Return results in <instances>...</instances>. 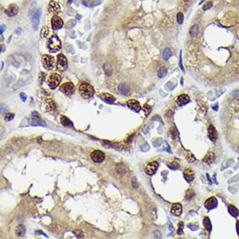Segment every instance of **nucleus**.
<instances>
[{"label":"nucleus","mask_w":239,"mask_h":239,"mask_svg":"<svg viewBox=\"0 0 239 239\" xmlns=\"http://www.w3.org/2000/svg\"><path fill=\"white\" fill-rule=\"evenodd\" d=\"M189 102H190V97L186 94H180V96L178 97L177 101H176L178 106H183L186 105Z\"/></svg>","instance_id":"obj_14"},{"label":"nucleus","mask_w":239,"mask_h":239,"mask_svg":"<svg viewBox=\"0 0 239 239\" xmlns=\"http://www.w3.org/2000/svg\"><path fill=\"white\" fill-rule=\"evenodd\" d=\"M42 63L45 68L52 70L55 66V58L51 55H44L42 56Z\"/></svg>","instance_id":"obj_4"},{"label":"nucleus","mask_w":239,"mask_h":239,"mask_svg":"<svg viewBox=\"0 0 239 239\" xmlns=\"http://www.w3.org/2000/svg\"><path fill=\"white\" fill-rule=\"evenodd\" d=\"M215 160V155L212 152H209L205 155V157L203 159V161L205 162L207 164L210 165L212 164Z\"/></svg>","instance_id":"obj_18"},{"label":"nucleus","mask_w":239,"mask_h":239,"mask_svg":"<svg viewBox=\"0 0 239 239\" xmlns=\"http://www.w3.org/2000/svg\"><path fill=\"white\" fill-rule=\"evenodd\" d=\"M63 25V21L60 16L55 15L51 18V26L52 28L55 30L61 28Z\"/></svg>","instance_id":"obj_8"},{"label":"nucleus","mask_w":239,"mask_h":239,"mask_svg":"<svg viewBox=\"0 0 239 239\" xmlns=\"http://www.w3.org/2000/svg\"><path fill=\"white\" fill-rule=\"evenodd\" d=\"M184 20V15L182 12H178L177 15V21L179 25H182Z\"/></svg>","instance_id":"obj_31"},{"label":"nucleus","mask_w":239,"mask_h":239,"mask_svg":"<svg viewBox=\"0 0 239 239\" xmlns=\"http://www.w3.org/2000/svg\"><path fill=\"white\" fill-rule=\"evenodd\" d=\"M73 232L75 233L76 236L77 237L81 238V237H83V232H82V231H80V230H76V231H75Z\"/></svg>","instance_id":"obj_39"},{"label":"nucleus","mask_w":239,"mask_h":239,"mask_svg":"<svg viewBox=\"0 0 239 239\" xmlns=\"http://www.w3.org/2000/svg\"><path fill=\"white\" fill-rule=\"evenodd\" d=\"M79 92L82 97L85 99L91 98L94 93L93 87L88 83H83L80 85Z\"/></svg>","instance_id":"obj_2"},{"label":"nucleus","mask_w":239,"mask_h":239,"mask_svg":"<svg viewBox=\"0 0 239 239\" xmlns=\"http://www.w3.org/2000/svg\"><path fill=\"white\" fill-rule=\"evenodd\" d=\"M167 74V70L165 66H161L158 72V76L160 78H163Z\"/></svg>","instance_id":"obj_29"},{"label":"nucleus","mask_w":239,"mask_h":239,"mask_svg":"<svg viewBox=\"0 0 239 239\" xmlns=\"http://www.w3.org/2000/svg\"><path fill=\"white\" fill-rule=\"evenodd\" d=\"M170 133H171V135H172V136L173 137V138L176 139V138H178V133H177V130H175V128H171Z\"/></svg>","instance_id":"obj_37"},{"label":"nucleus","mask_w":239,"mask_h":239,"mask_svg":"<svg viewBox=\"0 0 239 239\" xmlns=\"http://www.w3.org/2000/svg\"><path fill=\"white\" fill-rule=\"evenodd\" d=\"M132 185H133V187L134 188H137L138 187V186H139L138 181L135 178H132Z\"/></svg>","instance_id":"obj_40"},{"label":"nucleus","mask_w":239,"mask_h":239,"mask_svg":"<svg viewBox=\"0 0 239 239\" xmlns=\"http://www.w3.org/2000/svg\"><path fill=\"white\" fill-rule=\"evenodd\" d=\"M41 14H42V10L39 9V10H38L37 12H36L35 15L33 17L32 26L35 30H37L38 28Z\"/></svg>","instance_id":"obj_11"},{"label":"nucleus","mask_w":239,"mask_h":239,"mask_svg":"<svg viewBox=\"0 0 239 239\" xmlns=\"http://www.w3.org/2000/svg\"><path fill=\"white\" fill-rule=\"evenodd\" d=\"M204 205L205 207V208L208 210L213 209L217 205V200L216 199V198L214 197H210L205 201Z\"/></svg>","instance_id":"obj_12"},{"label":"nucleus","mask_w":239,"mask_h":239,"mask_svg":"<svg viewBox=\"0 0 239 239\" xmlns=\"http://www.w3.org/2000/svg\"><path fill=\"white\" fill-rule=\"evenodd\" d=\"M60 122L64 126V127H73V123H72L71 121L69 118H68L67 117L65 116H61L60 118Z\"/></svg>","instance_id":"obj_22"},{"label":"nucleus","mask_w":239,"mask_h":239,"mask_svg":"<svg viewBox=\"0 0 239 239\" xmlns=\"http://www.w3.org/2000/svg\"><path fill=\"white\" fill-rule=\"evenodd\" d=\"M194 196V192L192 190H188L186 193V198L187 200H190Z\"/></svg>","instance_id":"obj_35"},{"label":"nucleus","mask_w":239,"mask_h":239,"mask_svg":"<svg viewBox=\"0 0 239 239\" xmlns=\"http://www.w3.org/2000/svg\"><path fill=\"white\" fill-rule=\"evenodd\" d=\"M48 10L50 13H53V14H55V15L58 14V13H59L60 11V7L59 6V4H58L57 3L52 1L49 4Z\"/></svg>","instance_id":"obj_16"},{"label":"nucleus","mask_w":239,"mask_h":239,"mask_svg":"<svg viewBox=\"0 0 239 239\" xmlns=\"http://www.w3.org/2000/svg\"><path fill=\"white\" fill-rule=\"evenodd\" d=\"M49 33V30L48 29L47 27H43L41 31V37L42 38H46L47 36L48 35Z\"/></svg>","instance_id":"obj_34"},{"label":"nucleus","mask_w":239,"mask_h":239,"mask_svg":"<svg viewBox=\"0 0 239 239\" xmlns=\"http://www.w3.org/2000/svg\"><path fill=\"white\" fill-rule=\"evenodd\" d=\"M15 115L13 114H11V113H9V114H7L5 116H4V119H5L6 121H11V120L13 119L14 118Z\"/></svg>","instance_id":"obj_36"},{"label":"nucleus","mask_w":239,"mask_h":239,"mask_svg":"<svg viewBox=\"0 0 239 239\" xmlns=\"http://www.w3.org/2000/svg\"><path fill=\"white\" fill-rule=\"evenodd\" d=\"M237 231L238 233V235H239V221H237Z\"/></svg>","instance_id":"obj_45"},{"label":"nucleus","mask_w":239,"mask_h":239,"mask_svg":"<svg viewBox=\"0 0 239 239\" xmlns=\"http://www.w3.org/2000/svg\"><path fill=\"white\" fill-rule=\"evenodd\" d=\"M184 176L187 180V181L191 182L194 178V173L190 169L187 168L184 171Z\"/></svg>","instance_id":"obj_20"},{"label":"nucleus","mask_w":239,"mask_h":239,"mask_svg":"<svg viewBox=\"0 0 239 239\" xmlns=\"http://www.w3.org/2000/svg\"><path fill=\"white\" fill-rule=\"evenodd\" d=\"M209 137L212 142L215 141L217 138V132L212 125H210L208 128Z\"/></svg>","instance_id":"obj_17"},{"label":"nucleus","mask_w":239,"mask_h":239,"mask_svg":"<svg viewBox=\"0 0 239 239\" xmlns=\"http://www.w3.org/2000/svg\"><path fill=\"white\" fill-rule=\"evenodd\" d=\"M5 29H6L5 25H1V34L3 33V32L4 30H5Z\"/></svg>","instance_id":"obj_44"},{"label":"nucleus","mask_w":239,"mask_h":239,"mask_svg":"<svg viewBox=\"0 0 239 239\" xmlns=\"http://www.w3.org/2000/svg\"><path fill=\"white\" fill-rule=\"evenodd\" d=\"M182 51L181 50V51H180V54L179 66H180V68H181L182 71L183 72H185V69H184V68H183V65H182Z\"/></svg>","instance_id":"obj_38"},{"label":"nucleus","mask_w":239,"mask_h":239,"mask_svg":"<svg viewBox=\"0 0 239 239\" xmlns=\"http://www.w3.org/2000/svg\"><path fill=\"white\" fill-rule=\"evenodd\" d=\"M158 166H159V164H158L157 161H155L150 162V163H149L147 165L145 168V172L148 175H152L153 174H154L155 173Z\"/></svg>","instance_id":"obj_10"},{"label":"nucleus","mask_w":239,"mask_h":239,"mask_svg":"<svg viewBox=\"0 0 239 239\" xmlns=\"http://www.w3.org/2000/svg\"><path fill=\"white\" fill-rule=\"evenodd\" d=\"M127 106L131 110H132L136 112H138L141 109L140 103L135 100H130L127 102Z\"/></svg>","instance_id":"obj_13"},{"label":"nucleus","mask_w":239,"mask_h":239,"mask_svg":"<svg viewBox=\"0 0 239 239\" xmlns=\"http://www.w3.org/2000/svg\"><path fill=\"white\" fill-rule=\"evenodd\" d=\"M204 225L205 227V228L208 231H210L211 230V224L210 222V220L209 218L205 217L204 220Z\"/></svg>","instance_id":"obj_32"},{"label":"nucleus","mask_w":239,"mask_h":239,"mask_svg":"<svg viewBox=\"0 0 239 239\" xmlns=\"http://www.w3.org/2000/svg\"><path fill=\"white\" fill-rule=\"evenodd\" d=\"M16 233L18 236L19 237H23L25 235L26 233V228L23 225L20 224L19 225H18L16 228Z\"/></svg>","instance_id":"obj_19"},{"label":"nucleus","mask_w":239,"mask_h":239,"mask_svg":"<svg viewBox=\"0 0 239 239\" xmlns=\"http://www.w3.org/2000/svg\"><path fill=\"white\" fill-rule=\"evenodd\" d=\"M20 98H21V100L23 102H25L26 100V98H27L26 96L25 95V94H24L23 93H20Z\"/></svg>","instance_id":"obj_43"},{"label":"nucleus","mask_w":239,"mask_h":239,"mask_svg":"<svg viewBox=\"0 0 239 239\" xmlns=\"http://www.w3.org/2000/svg\"><path fill=\"white\" fill-rule=\"evenodd\" d=\"M19 11V8L16 4H10L5 10H4V13L8 16H14L16 15H17V13H18Z\"/></svg>","instance_id":"obj_9"},{"label":"nucleus","mask_w":239,"mask_h":239,"mask_svg":"<svg viewBox=\"0 0 239 239\" xmlns=\"http://www.w3.org/2000/svg\"><path fill=\"white\" fill-rule=\"evenodd\" d=\"M182 212V207L178 203H176L171 207V213L175 216H179Z\"/></svg>","instance_id":"obj_15"},{"label":"nucleus","mask_w":239,"mask_h":239,"mask_svg":"<svg viewBox=\"0 0 239 239\" xmlns=\"http://www.w3.org/2000/svg\"><path fill=\"white\" fill-rule=\"evenodd\" d=\"M90 156H91V159H92V160L96 162V163H101V162L105 160V153L102 151L99 150L92 152Z\"/></svg>","instance_id":"obj_6"},{"label":"nucleus","mask_w":239,"mask_h":239,"mask_svg":"<svg viewBox=\"0 0 239 239\" xmlns=\"http://www.w3.org/2000/svg\"><path fill=\"white\" fill-rule=\"evenodd\" d=\"M45 106L46 109L48 111H53L55 109L56 105L51 100H48L46 103H45Z\"/></svg>","instance_id":"obj_27"},{"label":"nucleus","mask_w":239,"mask_h":239,"mask_svg":"<svg viewBox=\"0 0 239 239\" xmlns=\"http://www.w3.org/2000/svg\"><path fill=\"white\" fill-rule=\"evenodd\" d=\"M116 171L119 175H123L126 172V168L124 164L122 163L118 164L116 166Z\"/></svg>","instance_id":"obj_25"},{"label":"nucleus","mask_w":239,"mask_h":239,"mask_svg":"<svg viewBox=\"0 0 239 239\" xmlns=\"http://www.w3.org/2000/svg\"><path fill=\"white\" fill-rule=\"evenodd\" d=\"M198 32H199V26L197 24H195L190 28L189 33L192 37H195L198 34Z\"/></svg>","instance_id":"obj_23"},{"label":"nucleus","mask_w":239,"mask_h":239,"mask_svg":"<svg viewBox=\"0 0 239 239\" xmlns=\"http://www.w3.org/2000/svg\"><path fill=\"white\" fill-rule=\"evenodd\" d=\"M61 91L66 94L67 96H71L75 92V87L73 84L70 82H67L63 84L60 87Z\"/></svg>","instance_id":"obj_7"},{"label":"nucleus","mask_w":239,"mask_h":239,"mask_svg":"<svg viewBox=\"0 0 239 239\" xmlns=\"http://www.w3.org/2000/svg\"><path fill=\"white\" fill-rule=\"evenodd\" d=\"M61 80V76L59 75L57 73H53L48 77L47 82L51 89H55L60 83Z\"/></svg>","instance_id":"obj_3"},{"label":"nucleus","mask_w":239,"mask_h":239,"mask_svg":"<svg viewBox=\"0 0 239 239\" xmlns=\"http://www.w3.org/2000/svg\"><path fill=\"white\" fill-rule=\"evenodd\" d=\"M103 70H104L105 75L107 76H110L112 75L113 68L111 65L110 63H105L104 65H103Z\"/></svg>","instance_id":"obj_24"},{"label":"nucleus","mask_w":239,"mask_h":239,"mask_svg":"<svg viewBox=\"0 0 239 239\" xmlns=\"http://www.w3.org/2000/svg\"><path fill=\"white\" fill-rule=\"evenodd\" d=\"M213 6V2L209 1H207L205 4H204V6H203V10L204 11H207L210 9Z\"/></svg>","instance_id":"obj_33"},{"label":"nucleus","mask_w":239,"mask_h":239,"mask_svg":"<svg viewBox=\"0 0 239 239\" xmlns=\"http://www.w3.org/2000/svg\"><path fill=\"white\" fill-rule=\"evenodd\" d=\"M47 45L49 51L51 53L58 51L61 47L60 39L56 35H53L49 38L47 42Z\"/></svg>","instance_id":"obj_1"},{"label":"nucleus","mask_w":239,"mask_h":239,"mask_svg":"<svg viewBox=\"0 0 239 239\" xmlns=\"http://www.w3.org/2000/svg\"><path fill=\"white\" fill-rule=\"evenodd\" d=\"M57 58V69L60 71L66 70L68 67V63L66 57L61 53L58 55Z\"/></svg>","instance_id":"obj_5"},{"label":"nucleus","mask_w":239,"mask_h":239,"mask_svg":"<svg viewBox=\"0 0 239 239\" xmlns=\"http://www.w3.org/2000/svg\"><path fill=\"white\" fill-rule=\"evenodd\" d=\"M228 212L230 214L232 215V216H235V217H237L239 215V211L236 207L233 205H230L228 207Z\"/></svg>","instance_id":"obj_30"},{"label":"nucleus","mask_w":239,"mask_h":239,"mask_svg":"<svg viewBox=\"0 0 239 239\" xmlns=\"http://www.w3.org/2000/svg\"><path fill=\"white\" fill-rule=\"evenodd\" d=\"M183 222H180L178 224V235H180V234L183 233Z\"/></svg>","instance_id":"obj_41"},{"label":"nucleus","mask_w":239,"mask_h":239,"mask_svg":"<svg viewBox=\"0 0 239 239\" xmlns=\"http://www.w3.org/2000/svg\"><path fill=\"white\" fill-rule=\"evenodd\" d=\"M171 55H172V51H171V49L169 48H166L162 53V56H163V58L165 61H167L169 59Z\"/></svg>","instance_id":"obj_26"},{"label":"nucleus","mask_w":239,"mask_h":239,"mask_svg":"<svg viewBox=\"0 0 239 239\" xmlns=\"http://www.w3.org/2000/svg\"><path fill=\"white\" fill-rule=\"evenodd\" d=\"M118 90H119V91L120 92V93L123 94H128L129 91H130L129 87L127 86V85H125V84H121L119 86V87H118Z\"/></svg>","instance_id":"obj_28"},{"label":"nucleus","mask_w":239,"mask_h":239,"mask_svg":"<svg viewBox=\"0 0 239 239\" xmlns=\"http://www.w3.org/2000/svg\"><path fill=\"white\" fill-rule=\"evenodd\" d=\"M176 164H177V163L176 161H173V162H172V163H171L170 164V167L171 168H177L178 166V165H176Z\"/></svg>","instance_id":"obj_42"},{"label":"nucleus","mask_w":239,"mask_h":239,"mask_svg":"<svg viewBox=\"0 0 239 239\" xmlns=\"http://www.w3.org/2000/svg\"><path fill=\"white\" fill-rule=\"evenodd\" d=\"M101 97L103 100L109 103H112L115 101V98L110 93H103L102 94Z\"/></svg>","instance_id":"obj_21"}]
</instances>
